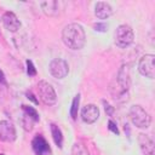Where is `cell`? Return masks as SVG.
Here are the masks:
<instances>
[{
    "label": "cell",
    "instance_id": "obj_1",
    "mask_svg": "<svg viewBox=\"0 0 155 155\" xmlns=\"http://www.w3.org/2000/svg\"><path fill=\"white\" fill-rule=\"evenodd\" d=\"M130 87H131V78L128 65H122L119 70L116 79L110 84V93L113 98L119 103H125L130 98Z\"/></svg>",
    "mask_w": 155,
    "mask_h": 155
},
{
    "label": "cell",
    "instance_id": "obj_2",
    "mask_svg": "<svg viewBox=\"0 0 155 155\" xmlns=\"http://www.w3.org/2000/svg\"><path fill=\"white\" fill-rule=\"evenodd\" d=\"M62 40L71 50L82 48L86 42V34L82 25L79 23H70L65 25L62 31Z\"/></svg>",
    "mask_w": 155,
    "mask_h": 155
},
{
    "label": "cell",
    "instance_id": "obj_3",
    "mask_svg": "<svg viewBox=\"0 0 155 155\" xmlns=\"http://www.w3.org/2000/svg\"><path fill=\"white\" fill-rule=\"evenodd\" d=\"M128 115H130V119L132 121V124L136 126V127H139V128H148L150 126V122H151V117L149 115V113L140 105H132L130 108V111H128Z\"/></svg>",
    "mask_w": 155,
    "mask_h": 155
},
{
    "label": "cell",
    "instance_id": "obj_4",
    "mask_svg": "<svg viewBox=\"0 0 155 155\" xmlns=\"http://www.w3.org/2000/svg\"><path fill=\"white\" fill-rule=\"evenodd\" d=\"M133 39H134V34L130 25L121 24L116 28L115 34H114V40L119 47H121V48L128 47L133 42Z\"/></svg>",
    "mask_w": 155,
    "mask_h": 155
},
{
    "label": "cell",
    "instance_id": "obj_5",
    "mask_svg": "<svg viewBox=\"0 0 155 155\" xmlns=\"http://www.w3.org/2000/svg\"><path fill=\"white\" fill-rule=\"evenodd\" d=\"M38 93H39V97H40L41 102L46 105H53L57 102V94H56L53 87L51 86V84H48L45 80L39 81Z\"/></svg>",
    "mask_w": 155,
    "mask_h": 155
},
{
    "label": "cell",
    "instance_id": "obj_6",
    "mask_svg": "<svg viewBox=\"0 0 155 155\" xmlns=\"http://www.w3.org/2000/svg\"><path fill=\"white\" fill-rule=\"evenodd\" d=\"M139 73L149 79H154L155 76V56L154 54H144L138 63Z\"/></svg>",
    "mask_w": 155,
    "mask_h": 155
},
{
    "label": "cell",
    "instance_id": "obj_7",
    "mask_svg": "<svg viewBox=\"0 0 155 155\" xmlns=\"http://www.w3.org/2000/svg\"><path fill=\"white\" fill-rule=\"evenodd\" d=\"M48 69H50V73L52 76H54L56 79H63L68 75L69 73V65L68 63L62 59V58H56V59H52L50 62V65H48Z\"/></svg>",
    "mask_w": 155,
    "mask_h": 155
},
{
    "label": "cell",
    "instance_id": "obj_8",
    "mask_svg": "<svg viewBox=\"0 0 155 155\" xmlns=\"http://www.w3.org/2000/svg\"><path fill=\"white\" fill-rule=\"evenodd\" d=\"M16 139V128L12 122L7 120L0 121V140L1 142H13Z\"/></svg>",
    "mask_w": 155,
    "mask_h": 155
},
{
    "label": "cell",
    "instance_id": "obj_9",
    "mask_svg": "<svg viewBox=\"0 0 155 155\" xmlns=\"http://www.w3.org/2000/svg\"><path fill=\"white\" fill-rule=\"evenodd\" d=\"M31 147H33V150L36 155H50L51 154V148H50V144L46 142V139L40 136V134H36L33 140H31Z\"/></svg>",
    "mask_w": 155,
    "mask_h": 155
},
{
    "label": "cell",
    "instance_id": "obj_10",
    "mask_svg": "<svg viewBox=\"0 0 155 155\" xmlns=\"http://www.w3.org/2000/svg\"><path fill=\"white\" fill-rule=\"evenodd\" d=\"M99 117V109L94 104H86L81 110V119L86 124H93Z\"/></svg>",
    "mask_w": 155,
    "mask_h": 155
},
{
    "label": "cell",
    "instance_id": "obj_11",
    "mask_svg": "<svg viewBox=\"0 0 155 155\" xmlns=\"http://www.w3.org/2000/svg\"><path fill=\"white\" fill-rule=\"evenodd\" d=\"M2 23H4L5 28H6L7 30L12 31V33L17 31V30L19 29V27H21L19 19H18L17 16H16L13 12H11V11H7V12H5V13L2 15Z\"/></svg>",
    "mask_w": 155,
    "mask_h": 155
},
{
    "label": "cell",
    "instance_id": "obj_12",
    "mask_svg": "<svg viewBox=\"0 0 155 155\" xmlns=\"http://www.w3.org/2000/svg\"><path fill=\"white\" fill-rule=\"evenodd\" d=\"M138 143H139V147H140L144 155H154L155 144H154V140L151 139V137H149L145 133H139L138 134Z\"/></svg>",
    "mask_w": 155,
    "mask_h": 155
},
{
    "label": "cell",
    "instance_id": "obj_13",
    "mask_svg": "<svg viewBox=\"0 0 155 155\" xmlns=\"http://www.w3.org/2000/svg\"><path fill=\"white\" fill-rule=\"evenodd\" d=\"M94 15L99 19H107L113 15V8H111L110 4L105 2V1H99L96 4Z\"/></svg>",
    "mask_w": 155,
    "mask_h": 155
},
{
    "label": "cell",
    "instance_id": "obj_14",
    "mask_svg": "<svg viewBox=\"0 0 155 155\" xmlns=\"http://www.w3.org/2000/svg\"><path fill=\"white\" fill-rule=\"evenodd\" d=\"M40 6H41L44 13L50 17L58 16V13H59V2L58 1H52V0L42 1V2H40Z\"/></svg>",
    "mask_w": 155,
    "mask_h": 155
},
{
    "label": "cell",
    "instance_id": "obj_15",
    "mask_svg": "<svg viewBox=\"0 0 155 155\" xmlns=\"http://www.w3.org/2000/svg\"><path fill=\"white\" fill-rule=\"evenodd\" d=\"M50 127H51V134H52V138H53L56 145L58 148H62L63 147V134H62L61 128L56 124H51Z\"/></svg>",
    "mask_w": 155,
    "mask_h": 155
},
{
    "label": "cell",
    "instance_id": "obj_16",
    "mask_svg": "<svg viewBox=\"0 0 155 155\" xmlns=\"http://www.w3.org/2000/svg\"><path fill=\"white\" fill-rule=\"evenodd\" d=\"M79 104H80V94L78 93L75 97H74V99H73V102H71V107H70V116H71V119H76V116H78V110H79Z\"/></svg>",
    "mask_w": 155,
    "mask_h": 155
},
{
    "label": "cell",
    "instance_id": "obj_17",
    "mask_svg": "<svg viewBox=\"0 0 155 155\" xmlns=\"http://www.w3.org/2000/svg\"><path fill=\"white\" fill-rule=\"evenodd\" d=\"M22 109H23L24 114H25V115H28L29 117H31L34 121H39V119H40V117H39V114H38V111H36L33 107L23 104V105H22Z\"/></svg>",
    "mask_w": 155,
    "mask_h": 155
},
{
    "label": "cell",
    "instance_id": "obj_18",
    "mask_svg": "<svg viewBox=\"0 0 155 155\" xmlns=\"http://www.w3.org/2000/svg\"><path fill=\"white\" fill-rule=\"evenodd\" d=\"M71 154L73 155H90V153L87 151V149L82 144H80V143H75L73 145Z\"/></svg>",
    "mask_w": 155,
    "mask_h": 155
},
{
    "label": "cell",
    "instance_id": "obj_19",
    "mask_svg": "<svg viewBox=\"0 0 155 155\" xmlns=\"http://www.w3.org/2000/svg\"><path fill=\"white\" fill-rule=\"evenodd\" d=\"M33 122H35L31 117H29L28 115H25L24 114V116H23V119H22V125H23V128L25 130V131H31V128H33Z\"/></svg>",
    "mask_w": 155,
    "mask_h": 155
},
{
    "label": "cell",
    "instance_id": "obj_20",
    "mask_svg": "<svg viewBox=\"0 0 155 155\" xmlns=\"http://www.w3.org/2000/svg\"><path fill=\"white\" fill-rule=\"evenodd\" d=\"M25 65H27V74H28L29 76H35V75H36V69H35L33 62L29 61V59H27V61H25Z\"/></svg>",
    "mask_w": 155,
    "mask_h": 155
},
{
    "label": "cell",
    "instance_id": "obj_21",
    "mask_svg": "<svg viewBox=\"0 0 155 155\" xmlns=\"http://www.w3.org/2000/svg\"><path fill=\"white\" fill-rule=\"evenodd\" d=\"M93 28H94V30L96 31H107L108 30V24L107 23H94L93 24Z\"/></svg>",
    "mask_w": 155,
    "mask_h": 155
},
{
    "label": "cell",
    "instance_id": "obj_22",
    "mask_svg": "<svg viewBox=\"0 0 155 155\" xmlns=\"http://www.w3.org/2000/svg\"><path fill=\"white\" fill-rule=\"evenodd\" d=\"M108 128H109L113 133H115L116 136H119V134H120V131H119V128H117L116 124H115L113 120H109V121H108Z\"/></svg>",
    "mask_w": 155,
    "mask_h": 155
},
{
    "label": "cell",
    "instance_id": "obj_23",
    "mask_svg": "<svg viewBox=\"0 0 155 155\" xmlns=\"http://www.w3.org/2000/svg\"><path fill=\"white\" fill-rule=\"evenodd\" d=\"M103 105H104V109H105V113L109 115V116H113L114 115V111H115V109H114V107H111L107 101H103Z\"/></svg>",
    "mask_w": 155,
    "mask_h": 155
},
{
    "label": "cell",
    "instance_id": "obj_24",
    "mask_svg": "<svg viewBox=\"0 0 155 155\" xmlns=\"http://www.w3.org/2000/svg\"><path fill=\"white\" fill-rule=\"evenodd\" d=\"M25 96H27V98H28V99H30V101H31L34 104H39V101L35 98V96H34V94H33L30 91H29V92H27V93H25Z\"/></svg>",
    "mask_w": 155,
    "mask_h": 155
},
{
    "label": "cell",
    "instance_id": "obj_25",
    "mask_svg": "<svg viewBox=\"0 0 155 155\" xmlns=\"http://www.w3.org/2000/svg\"><path fill=\"white\" fill-rule=\"evenodd\" d=\"M0 85H6V80H5V75L4 73L0 70Z\"/></svg>",
    "mask_w": 155,
    "mask_h": 155
},
{
    "label": "cell",
    "instance_id": "obj_26",
    "mask_svg": "<svg viewBox=\"0 0 155 155\" xmlns=\"http://www.w3.org/2000/svg\"><path fill=\"white\" fill-rule=\"evenodd\" d=\"M0 155H5V154H0Z\"/></svg>",
    "mask_w": 155,
    "mask_h": 155
}]
</instances>
